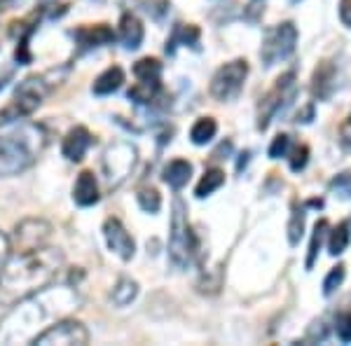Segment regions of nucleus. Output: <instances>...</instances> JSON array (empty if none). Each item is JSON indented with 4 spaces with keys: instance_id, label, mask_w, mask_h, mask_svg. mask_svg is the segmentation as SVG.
I'll list each match as a JSON object with an SVG mask.
<instances>
[{
    "instance_id": "20e7f679",
    "label": "nucleus",
    "mask_w": 351,
    "mask_h": 346,
    "mask_svg": "<svg viewBox=\"0 0 351 346\" xmlns=\"http://www.w3.org/2000/svg\"><path fill=\"white\" fill-rule=\"evenodd\" d=\"M49 92H52V84L47 82L45 75H31L24 82H19V87L14 89L12 103L5 108V110H0V127L36 112Z\"/></svg>"
},
{
    "instance_id": "412c9836",
    "label": "nucleus",
    "mask_w": 351,
    "mask_h": 346,
    "mask_svg": "<svg viewBox=\"0 0 351 346\" xmlns=\"http://www.w3.org/2000/svg\"><path fill=\"white\" fill-rule=\"evenodd\" d=\"M136 297H138V283L134 279H120L110 293V299L115 306H129Z\"/></svg>"
},
{
    "instance_id": "72a5a7b5",
    "label": "nucleus",
    "mask_w": 351,
    "mask_h": 346,
    "mask_svg": "<svg viewBox=\"0 0 351 346\" xmlns=\"http://www.w3.org/2000/svg\"><path fill=\"white\" fill-rule=\"evenodd\" d=\"M326 325H324V321H316V323H311V328L307 330V342H324L326 339Z\"/></svg>"
},
{
    "instance_id": "cd10ccee",
    "label": "nucleus",
    "mask_w": 351,
    "mask_h": 346,
    "mask_svg": "<svg viewBox=\"0 0 351 346\" xmlns=\"http://www.w3.org/2000/svg\"><path fill=\"white\" fill-rule=\"evenodd\" d=\"M302 234H304V211L295 206L291 215V223H288V241H291V246H298Z\"/></svg>"
},
{
    "instance_id": "7ed1b4c3",
    "label": "nucleus",
    "mask_w": 351,
    "mask_h": 346,
    "mask_svg": "<svg viewBox=\"0 0 351 346\" xmlns=\"http://www.w3.org/2000/svg\"><path fill=\"white\" fill-rule=\"evenodd\" d=\"M43 147L45 132L36 124H26L14 134L0 136V178H12L31 169Z\"/></svg>"
},
{
    "instance_id": "b1692460",
    "label": "nucleus",
    "mask_w": 351,
    "mask_h": 346,
    "mask_svg": "<svg viewBox=\"0 0 351 346\" xmlns=\"http://www.w3.org/2000/svg\"><path fill=\"white\" fill-rule=\"evenodd\" d=\"M134 75L145 82H157L162 77V64L157 59H150V56L148 59H141L134 66Z\"/></svg>"
},
{
    "instance_id": "6ab92c4d",
    "label": "nucleus",
    "mask_w": 351,
    "mask_h": 346,
    "mask_svg": "<svg viewBox=\"0 0 351 346\" xmlns=\"http://www.w3.org/2000/svg\"><path fill=\"white\" fill-rule=\"evenodd\" d=\"M77 40H80L84 47H101V45H108L115 40V33H112L110 26L99 24V26H89L77 31Z\"/></svg>"
},
{
    "instance_id": "5701e85b",
    "label": "nucleus",
    "mask_w": 351,
    "mask_h": 346,
    "mask_svg": "<svg viewBox=\"0 0 351 346\" xmlns=\"http://www.w3.org/2000/svg\"><path fill=\"white\" fill-rule=\"evenodd\" d=\"M349 239H351V232H349V225L347 223H339L335 230L330 232V236H328V253L330 255H342L347 251L349 246Z\"/></svg>"
},
{
    "instance_id": "f704fd0d",
    "label": "nucleus",
    "mask_w": 351,
    "mask_h": 346,
    "mask_svg": "<svg viewBox=\"0 0 351 346\" xmlns=\"http://www.w3.org/2000/svg\"><path fill=\"white\" fill-rule=\"evenodd\" d=\"M10 253H12V248H10V236L0 232V274H3L5 262H8Z\"/></svg>"
},
{
    "instance_id": "e433bc0d",
    "label": "nucleus",
    "mask_w": 351,
    "mask_h": 346,
    "mask_svg": "<svg viewBox=\"0 0 351 346\" xmlns=\"http://www.w3.org/2000/svg\"><path fill=\"white\" fill-rule=\"evenodd\" d=\"M339 138H342L344 145H351V112L347 120L342 122V127H339Z\"/></svg>"
},
{
    "instance_id": "dca6fc26",
    "label": "nucleus",
    "mask_w": 351,
    "mask_h": 346,
    "mask_svg": "<svg viewBox=\"0 0 351 346\" xmlns=\"http://www.w3.org/2000/svg\"><path fill=\"white\" fill-rule=\"evenodd\" d=\"M143 24H141V19L136 14H122L120 19V42L124 49H129V52H134V49L141 47V42H143Z\"/></svg>"
},
{
    "instance_id": "c85d7f7f",
    "label": "nucleus",
    "mask_w": 351,
    "mask_h": 346,
    "mask_svg": "<svg viewBox=\"0 0 351 346\" xmlns=\"http://www.w3.org/2000/svg\"><path fill=\"white\" fill-rule=\"evenodd\" d=\"M138 206L143 208L145 213H157L162 208V197L157 190H152V187H145V190L138 192Z\"/></svg>"
},
{
    "instance_id": "393cba45",
    "label": "nucleus",
    "mask_w": 351,
    "mask_h": 346,
    "mask_svg": "<svg viewBox=\"0 0 351 346\" xmlns=\"http://www.w3.org/2000/svg\"><path fill=\"white\" fill-rule=\"evenodd\" d=\"M157 94H160V80L157 82L138 80L136 87L129 89V99L136 101V103H150V101H155Z\"/></svg>"
},
{
    "instance_id": "c756f323",
    "label": "nucleus",
    "mask_w": 351,
    "mask_h": 346,
    "mask_svg": "<svg viewBox=\"0 0 351 346\" xmlns=\"http://www.w3.org/2000/svg\"><path fill=\"white\" fill-rule=\"evenodd\" d=\"M344 276H347V269H344V264L332 267L330 274H328V276H326V281H324V295H326V297H330V295L335 293L339 286H342V283H344Z\"/></svg>"
},
{
    "instance_id": "2eb2a0df",
    "label": "nucleus",
    "mask_w": 351,
    "mask_h": 346,
    "mask_svg": "<svg viewBox=\"0 0 351 346\" xmlns=\"http://www.w3.org/2000/svg\"><path fill=\"white\" fill-rule=\"evenodd\" d=\"M332 92H335V66L330 61H324L314 71V77H311V94L319 101H328Z\"/></svg>"
},
{
    "instance_id": "4468645a",
    "label": "nucleus",
    "mask_w": 351,
    "mask_h": 346,
    "mask_svg": "<svg viewBox=\"0 0 351 346\" xmlns=\"http://www.w3.org/2000/svg\"><path fill=\"white\" fill-rule=\"evenodd\" d=\"M99 199H101V195H99V180H96V175L92 171H82L77 175L75 185H73V201H75L77 206L87 208V206H94Z\"/></svg>"
},
{
    "instance_id": "9d476101",
    "label": "nucleus",
    "mask_w": 351,
    "mask_h": 346,
    "mask_svg": "<svg viewBox=\"0 0 351 346\" xmlns=\"http://www.w3.org/2000/svg\"><path fill=\"white\" fill-rule=\"evenodd\" d=\"M33 344H38V346H84V344H89V330L80 321L66 316V319H59L56 323H52L47 330H43Z\"/></svg>"
},
{
    "instance_id": "f257e3e1",
    "label": "nucleus",
    "mask_w": 351,
    "mask_h": 346,
    "mask_svg": "<svg viewBox=\"0 0 351 346\" xmlns=\"http://www.w3.org/2000/svg\"><path fill=\"white\" fill-rule=\"evenodd\" d=\"M82 304V297L71 286H45L43 291L21 297L10 304L8 314L0 319V344H33L52 323L71 316Z\"/></svg>"
},
{
    "instance_id": "6e6552de",
    "label": "nucleus",
    "mask_w": 351,
    "mask_h": 346,
    "mask_svg": "<svg viewBox=\"0 0 351 346\" xmlns=\"http://www.w3.org/2000/svg\"><path fill=\"white\" fill-rule=\"evenodd\" d=\"M298 45V28L293 21H284V24L269 28L265 33L263 47H260V59L265 66H274L279 61H286L288 56L295 52Z\"/></svg>"
},
{
    "instance_id": "2f4dec72",
    "label": "nucleus",
    "mask_w": 351,
    "mask_h": 346,
    "mask_svg": "<svg viewBox=\"0 0 351 346\" xmlns=\"http://www.w3.org/2000/svg\"><path fill=\"white\" fill-rule=\"evenodd\" d=\"M335 330H337V337L342 339L344 344L351 342V311L337 316V319H335Z\"/></svg>"
},
{
    "instance_id": "f8f14e48",
    "label": "nucleus",
    "mask_w": 351,
    "mask_h": 346,
    "mask_svg": "<svg viewBox=\"0 0 351 346\" xmlns=\"http://www.w3.org/2000/svg\"><path fill=\"white\" fill-rule=\"evenodd\" d=\"M104 239H106V246H108L110 253H115L117 258L129 262L136 253V241L134 236L124 230V225L120 223L117 218H108L104 223Z\"/></svg>"
},
{
    "instance_id": "ddd939ff",
    "label": "nucleus",
    "mask_w": 351,
    "mask_h": 346,
    "mask_svg": "<svg viewBox=\"0 0 351 346\" xmlns=\"http://www.w3.org/2000/svg\"><path fill=\"white\" fill-rule=\"evenodd\" d=\"M89 145H92V134L84 127H73L71 132L64 136V140H61V155H64L68 162H82Z\"/></svg>"
},
{
    "instance_id": "7c9ffc66",
    "label": "nucleus",
    "mask_w": 351,
    "mask_h": 346,
    "mask_svg": "<svg viewBox=\"0 0 351 346\" xmlns=\"http://www.w3.org/2000/svg\"><path fill=\"white\" fill-rule=\"evenodd\" d=\"M288 150H291V136L281 134L274 138V143L269 145V157L271 160H281V157L288 155Z\"/></svg>"
},
{
    "instance_id": "0eeeda50",
    "label": "nucleus",
    "mask_w": 351,
    "mask_h": 346,
    "mask_svg": "<svg viewBox=\"0 0 351 346\" xmlns=\"http://www.w3.org/2000/svg\"><path fill=\"white\" fill-rule=\"evenodd\" d=\"M136 162H138V152L132 143L127 140H117L106 147L104 160H101V169H104V175L108 180L110 187H117L120 183L129 178V173L134 171Z\"/></svg>"
},
{
    "instance_id": "f3484780",
    "label": "nucleus",
    "mask_w": 351,
    "mask_h": 346,
    "mask_svg": "<svg viewBox=\"0 0 351 346\" xmlns=\"http://www.w3.org/2000/svg\"><path fill=\"white\" fill-rule=\"evenodd\" d=\"M122 84H124V71L120 66H112V68H106V71L96 77L92 84V92L96 96H110V94H115Z\"/></svg>"
},
{
    "instance_id": "aec40b11",
    "label": "nucleus",
    "mask_w": 351,
    "mask_h": 346,
    "mask_svg": "<svg viewBox=\"0 0 351 346\" xmlns=\"http://www.w3.org/2000/svg\"><path fill=\"white\" fill-rule=\"evenodd\" d=\"M218 134V122L213 117H199L190 129V140L195 145H206L216 138Z\"/></svg>"
},
{
    "instance_id": "f03ea898",
    "label": "nucleus",
    "mask_w": 351,
    "mask_h": 346,
    "mask_svg": "<svg viewBox=\"0 0 351 346\" xmlns=\"http://www.w3.org/2000/svg\"><path fill=\"white\" fill-rule=\"evenodd\" d=\"M64 267V253L54 246L36 251H12L0 274V304L10 306L49 286Z\"/></svg>"
},
{
    "instance_id": "bb28decb",
    "label": "nucleus",
    "mask_w": 351,
    "mask_h": 346,
    "mask_svg": "<svg viewBox=\"0 0 351 346\" xmlns=\"http://www.w3.org/2000/svg\"><path fill=\"white\" fill-rule=\"evenodd\" d=\"M197 40H199V31H197L195 26H183V24H178L176 26V31H173V38H171V47H167L169 52L173 54V49H176V42H183V45H197Z\"/></svg>"
},
{
    "instance_id": "a211bd4d",
    "label": "nucleus",
    "mask_w": 351,
    "mask_h": 346,
    "mask_svg": "<svg viewBox=\"0 0 351 346\" xmlns=\"http://www.w3.org/2000/svg\"><path fill=\"white\" fill-rule=\"evenodd\" d=\"M164 183L173 190H183L188 185V180L192 178V164L188 160H173L164 166V173H162Z\"/></svg>"
},
{
    "instance_id": "1a4fd4ad",
    "label": "nucleus",
    "mask_w": 351,
    "mask_h": 346,
    "mask_svg": "<svg viewBox=\"0 0 351 346\" xmlns=\"http://www.w3.org/2000/svg\"><path fill=\"white\" fill-rule=\"evenodd\" d=\"M246 77H248V64L243 59H234L230 64L220 66L211 77V96L220 101V103L234 101L241 94Z\"/></svg>"
},
{
    "instance_id": "c9c22d12",
    "label": "nucleus",
    "mask_w": 351,
    "mask_h": 346,
    "mask_svg": "<svg viewBox=\"0 0 351 346\" xmlns=\"http://www.w3.org/2000/svg\"><path fill=\"white\" fill-rule=\"evenodd\" d=\"M339 21L351 28V0H339Z\"/></svg>"
},
{
    "instance_id": "423d86ee",
    "label": "nucleus",
    "mask_w": 351,
    "mask_h": 346,
    "mask_svg": "<svg viewBox=\"0 0 351 346\" xmlns=\"http://www.w3.org/2000/svg\"><path fill=\"white\" fill-rule=\"evenodd\" d=\"M298 84H295V73L288 71L276 80L274 87L269 89L267 94L260 99V108H258V129L265 132L269 127V122L279 115L284 108L295 99Z\"/></svg>"
},
{
    "instance_id": "39448f33",
    "label": "nucleus",
    "mask_w": 351,
    "mask_h": 346,
    "mask_svg": "<svg viewBox=\"0 0 351 346\" xmlns=\"http://www.w3.org/2000/svg\"><path fill=\"white\" fill-rule=\"evenodd\" d=\"M197 251V241L192 236L190 223H188V208L183 199H173V213H171V234H169V258L173 264L188 267L192 260V253Z\"/></svg>"
},
{
    "instance_id": "9b49d317",
    "label": "nucleus",
    "mask_w": 351,
    "mask_h": 346,
    "mask_svg": "<svg viewBox=\"0 0 351 346\" xmlns=\"http://www.w3.org/2000/svg\"><path fill=\"white\" fill-rule=\"evenodd\" d=\"M52 225L43 218H26L14 227V234L10 236L12 251H36V248L49 246L52 239Z\"/></svg>"
},
{
    "instance_id": "4be33fe9",
    "label": "nucleus",
    "mask_w": 351,
    "mask_h": 346,
    "mask_svg": "<svg viewBox=\"0 0 351 346\" xmlns=\"http://www.w3.org/2000/svg\"><path fill=\"white\" fill-rule=\"evenodd\" d=\"M223 183H225V173L220 171V169H208V171L202 175L199 183H197V187H195L197 199H204V197H211L213 192L223 187Z\"/></svg>"
},
{
    "instance_id": "473e14b6",
    "label": "nucleus",
    "mask_w": 351,
    "mask_h": 346,
    "mask_svg": "<svg viewBox=\"0 0 351 346\" xmlns=\"http://www.w3.org/2000/svg\"><path fill=\"white\" fill-rule=\"evenodd\" d=\"M307 157H309V147L307 145H300L293 152V160H291V169L293 171H302L307 166Z\"/></svg>"
},
{
    "instance_id": "a878e982",
    "label": "nucleus",
    "mask_w": 351,
    "mask_h": 346,
    "mask_svg": "<svg viewBox=\"0 0 351 346\" xmlns=\"http://www.w3.org/2000/svg\"><path fill=\"white\" fill-rule=\"evenodd\" d=\"M326 232H328V220H319L314 227V234H311V243H309V255H307V269H311L316 262V255L321 251V243L326 239Z\"/></svg>"
}]
</instances>
